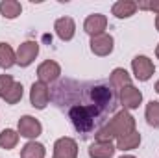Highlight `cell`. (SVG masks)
Returning a JSON list of instances; mask_svg holds the SVG:
<instances>
[{"label": "cell", "instance_id": "d6986e66", "mask_svg": "<svg viewBox=\"0 0 159 158\" xmlns=\"http://www.w3.org/2000/svg\"><path fill=\"white\" fill-rule=\"evenodd\" d=\"M19 132L17 130H13V128H4L2 132H0V147L2 149H6V151H9V149H13L17 143H19Z\"/></svg>", "mask_w": 159, "mask_h": 158}, {"label": "cell", "instance_id": "603a6c76", "mask_svg": "<svg viewBox=\"0 0 159 158\" xmlns=\"http://www.w3.org/2000/svg\"><path fill=\"white\" fill-rule=\"evenodd\" d=\"M13 82H15V80H13L11 75H0V99L4 97V93H6L7 89L13 86Z\"/></svg>", "mask_w": 159, "mask_h": 158}, {"label": "cell", "instance_id": "44dd1931", "mask_svg": "<svg viewBox=\"0 0 159 158\" xmlns=\"http://www.w3.org/2000/svg\"><path fill=\"white\" fill-rule=\"evenodd\" d=\"M144 116L150 126L159 128V101H150L146 104V110H144Z\"/></svg>", "mask_w": 159, "mask_h": 158}, {"label": "cell", "instance_id": "8992f818", "mask_svg": "<svg viewBox=\"0 0 159 158\" xmlns=\"http://www.w3.org/2000/svg\"><path fill=\"white\" fill-rule=\"evenodd\" d=\"M48 101H50V87L43 82H34L32 84V89H30V102L34 108L37 110H44L48 106Z\"/></svg>", "mask_w": 159, "mask_h": 158}, {"label": "cell", "instance_id": "52a82bcc", "mask_svg": "<svg viewBox=\"0 0 159 158\" xmlns=\"http://www.w3.org/2000/svg\"><path fill=\"white\" fill-rule=\"evenodd\" d=\"M52 158H78V143L72 138H59L54 143V156Z\"/></svg>", "mask_w": 159, "mask_h": 158}, {"label": "cell", "instance_id": "9a60e30c", "mask_svg": "<svg viewBox=\"0 0 159 158\" xmlns=\"http://www.w3.org/2000/svg\"><path fill=\"white\" fill-rule=\"evenodd\" d=\"M44 156H46L44 145L39 143V141H35V140L28 141V143L20 149V158H44Z\"/></svg>", "mask_w": 159, "mask_h": 158}, {"label": "cell", "instance_id": "4fadbf2b", "mask_svg": "<svg viewBox=\"0 0 159 158\" xmlns=\"http://www.w3.org/2000/svg\"><path fill=\"white\" fill-rule=\"evenodd\" d=\"M109 86H111L113 91H120V89H124L126 86H131V77L128 75L126 69L117 67V69H113L111 75H109Z\"/></svg>", "mask_w": 159, "mask_h": 158}, {"label": "cell", "instance_id": "2e32d148", "mask_svg": "<svg viewBox=\"0 0 159 158\" xmlns=\"http://www.w3.org/2000/svg\"><path fill=\"white\" fill-rule=\"evenodd\" d=\"M139 143H141V134L137 130H133V132H129V134L117 140V149L119 151H133V149L139 147Z\"/></svg>", "mask_w": 159, "mask_h": 158}, {"label": "cell", "instance_id": "7c38bea8", "mask_svg": "<svg viewBox=\"0 0 159 158\" xmlns=\"http://www.w3.org/2000/svg\"><path fill=\"white\" fill-rule=\"evenodd\" d=\"M117 147L113 141H94L89 145V156L91 158H111L115 155Z\"/></svg>", "mask_w": 159, "mask_h": 158}, {"label": "cell", "instance_id": "277c9868", "mask_svg": "<svg viewBox=\"0 0 159 158\" xmlns=\"http://www.w3.org/2000/svg\"><path fill=\"white\" fill-rule=\"evenodd\" d=\"M143 102V93L135 86H126L124 89L119 91V104L122 110H135Z\"/></svg>", "mask_w": 159, "mask_h": 158}, {"label": "cell", "instance_id": "30bf717a", "mask_svg": "<svg viewBox=\"0 0 159 158\" xmlns=\"http://www.w3.org/2000/svg\"><path fill=\"white\" fill-rule=\"evenodd\" d=\"M106 28H107V17L102 15V13H93V15H89V17L85 19V22H83V30H85L91 37L104 34Z\"/></svg>", "mask_w": 159, "mask_h": 158}, {"label": "cell", "instance_id": "8fae6325", "mask_svg": "<svg viewBox=\"0 0 159 158\" xmlns=\"http://www.w3.org/2000/svg\"><path fill=\"white\" fill-rule=\"evenodd\" d=\"M54 30H56L57 37L61 41H70L76 34V22H74L72 17H61V19L56 21Z\"/></svg>", "mask_w": 159, "mask_h": 158}, {"label": "cell", "instance_id": "6da1fadb", "mask_svg": "<svg viewBox=\"0 0 159 158\" xmlns=\"http://www.w3.org/2000/svg\"><path fill=\"white\" fill-rule=\"evenodd\" d=\"M133 130H135V117L128 110H119L102 128H98L94 132V140L96 141H113L115 138L119 140Z\"/></svg>", "mask_w": 159, "mask_h": 158}, {"label": "cell", "instance_id": "5b68a950", "mask_svg": "<svg viewBox=\"0 0 159 158\" xmlns=\"http://www.w3.org/2000/svg\"><path fill=\"white\" fill-rule=\"evenodd\" d=\"M39 54V43L37 41H24L17 48V65L28 67L34 63V60Z\"/></svg>", "mask_w": 159, "mask_h": 158}, {"label": "cell", "instance_id": "cb8c5ba5", "mask_svg": "<svg viewBox=\"0 0 159 158\" xmlns=\"http://www.w3.org/2000/svg\"><path fill=\"white\" fill-rule=\"evenodd\" d=\"M156 28H157V32H159V15L156 17Z\"/></svg>", "mask_w": 159, "mask_h": 158}, {"label": "cell", "instance_id": "d4e9b609", "mask_svg": "<svg viewBox=\"0 0 159 158\" xmlns=\"http://www.w3.org/2000/svg\"><path fill=\"white\" fill-rule=\"evenodd\" d=\"M156 56H157V60H159V43H157V47H156Z\"/></svg>", "mask_w": 159, "mask_h": 158}, {"label": "cell", "instance_id": "7402d4cb", "mask_svg": "<svg viewBox=\"0 0 159 158\" xmlns=\"http://www.w3.org/2000/svg\"><path fill=\"white\" fill-rule=\"evenodd\" d=\"M137 9L154 11L159 15V0H141V2H137Z\"/></svg>", "mask_w": 159, "mask_h": 158}, {"label": "cell", "instance_id": "9c48e42d", "mask_svg": "<svg viewBox=\"0 0 159 158\" xmlns=\"http://www.w3.org/2000/svg\"><path fill=\"white\" fill-rule=\"evenodd\" d=\"M59 75H61V67L54 60H46V62H43L37 67V78H39V82L46 84V86L50 82H56L59 78Z\"/></svg>", "mask_w": 159, "mask_h": 158}, {"label": "cell", "instance_id": "ba28073f", "mask_svg": "<svg viewBox=\"0 0 159 158\" xmlns=\"http://www.w3.org/2000/svg\"><path fill=\"white\" fill-rule=\"evenodd\" d=\"M91 50H93V54H96V56H109L111 52H113V47H115V39H113V36H109V34H100V36H94V37H91Z\"/></svg>", "mask_w": 159, "mask_h": 158}, {"label": "cell", "instance_id": "e0dca14e", "mask_svg": "<svg viewBox=\"0 0 159 158\" xmlns=\"http://www.w3.org/2000/svg\"><path fill=\"white\" fill-rule=\"evenodd\" d=\"M0 13L4 19H17L22 13V6L17 0H2L0 2Z\"/></svg>", "mask_w": 159, "mask_h": 158}, {"label": "cell", "instance_id": "484cf974", "mask_svg": "<svg viewBox=\"0 0 159 158\" xmlns=\"http://www.w3.org/2000/svg\"><path fill=\"white\" fill-rule=\"evenodd\" d=\"M156 93H159V80L156 82Z\"/></svg>", "mask_w": 159, "mask_h": 158}, {"label": "cell", "instance_id": "3957f363", "mask_svg": "<svg viewBox=\"0 0 159 158\" xmlns=\"http://www.w3.org/2000/svg\"><path fill=\"white\" fill-rule=\"evenodd\" d=\"M17 132H19V136H22V138H26V140L32 141V140H35V138L41 136L43 125L35 117H32V116H22V117L19 119Z\"/></svg>", "mask_w": 159, "mask_h": 158}, {"label": "cell", "instance_id": "ac0fdd59", "mask_svg": "<svg viewBox=\"0 0 159 158\" xmlns=\"http://www.w3.org/2000/svg\"><path fill=\"white\" fill-rule=\"evenodd\" d=\"M15 63H17V54L13 52V48L7 43H0V67L9 69Z\"/></svg>", "mask_w": 159, "mask_h": 158}, {"label": "cell", "instance_id": "ffe728a7", "mask_svg": "<svg viewBox=\"0 0 159 158\" xmlns=\"http://www.w3.org/2000/svg\"><path fill=\"white\" fill-rule=\"evenodd\" d=\"M22 93H24V87H22V84L20 82H13V86L4 93V101L7 102V104H17V102H20V99H22Z\"/></svg>", "mask_w": 159, "mask_h": 158}, {"label": "cell", "instance_id": "4316f807", "mask_svg": "<svg viewBox=\"0 0 159 158\" xmlns=\"http://www.w3.org/2000/svg\"><path fill=\"white\" fill-rule=\"evenodd\" d=\"M120 158H135V156H131V155H124V156H120Z\"/></svg>", "mask_w": 159, "mask_h": 158}, {"label": "cell", "instance_id": "7a4b0ae2", "mask_svg": "<svg viewBox=\"0 0 159 158\" xmlns=\"http://www.w3.org/2000/svg\"><path fill=\"white\" fill-rule=\"evenodd\" d=\"M131 71H133V75H135L137 80L146 82V80H150L154 77L156 67H154V62H152L148 56L139 54V56H135V58L131 60Z\"/></svg>", "mask_w": 159, "mask_h": 158}, {"label": "cell", "instance_id": "5bb4252c", "mask_svg": "<svg viewBox=\"0 0 159 158\" xmlns=\"http://www.w3.org/2000/svg\"><path fill=\"white\" fill-rule=\"evenodd\" d=\"M111 11H113V15L117 19H129L137 11V2H133V0H119V2L113 4Z\"/></svg>", "mask_w": 159, "mask_h": 158}]
</instances>
